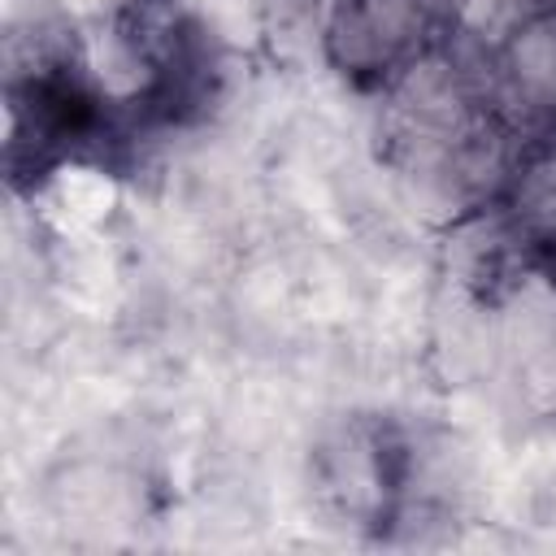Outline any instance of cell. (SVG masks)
<instances>
[{
  "label": "cell",
  "instance_id": "8992f818",
  "mask_svg": "<svg viewBox=\"0 0 556 556\" xmlns=\"http://www.w3.org/2000/svg\"><path fill=\"white\" fill-rule=\"evenodd\" d=\"M556 0H465L456 22L443 35L456 39L460 48L478 52V56H495L526 22H534Z\"/></svg>",
  "mask_w": 556,
  "mask_h": 556
},
{
  "label": "cell",
  "instance_id": "6da1fadb",
  "mask_svg": "<svg viewBox=\"0 0 556 556\" xmlns=\"http://www.w3.org/2000/svg\"><path fill=\"white\" fill-rule=\"evenodd\" d=\"M378 156L408 200L443 226L504 200L539 135H526L486 91V56L439 39L378 91Z\"/></svg>",
  "mask_w": 556,
  "mask_h": 556
},
{
  "label": "cell",
  "instance_id": "52a82bcc",
  "mask_svg": "<svg viewBox=\"0 0 556 556\" xmlns=\"http://www.w3.org/2000/svg\"><path fill=\"white\" fill-rule=\"evenodd\" d=\"M460 4H465V0H421V9H426V13H430V17L439 22V26H443V30H447V26L456 22Z\"/></svg>",
  "mask_w": 556,
  "mask_h": 556
},
{
  "label": "cell",
  "instance_id": "5b68a950",
  "mask_svg": "<svg viewBox=\"0 0 556 556\" xmlns=\"http://www.w3.org/2000/svg\"><path fill=\"white\" fill-rule=\"evenodd\" d=\"M500 204L543 256L556 248V126L526 148Z\"/></svg>",
  "mask_w": 556,
  "mask_h": 556
},
{
  "label": "cell",
  "instance_id": "7a4b0ae2",
  "mask_svg": "<svg viewBox=\"0 0 556 556\" xmlns=\"http://www.w3.org/2000/svg\"><path fill=\"white\" fill-rule=\"evenodd\" d=\"M439 39L443 26L421 0H321L317 43L348 87L382 91Z\"/></svg>",
  "mask_w": 556,
  "mask_h": 556
},
{
  "label": "cell",
  "instance_id": "3957f363",
  "mask_svg": "<svg viewBox=\"0 0 556 556\" xmlns=\"http://www.w3.org/2000/svg\"><path fill=\"white\" fill-rule=\"evenodd\" d=\"M443 274L469 308L500 313L543 274V252L521 235V226L495 200L486 208H473L447 222Z\"/></svg>",
  "mask_w": 556,
  "mask_h": 556
},
{
  "label": "cell",
  "instance_id": "ba28073f",
  "mask_svg": "<svg viewBox=\"0 0 556 556\" xmlns=\"http://www.w3.org/2000/svg\"><path fill=\"white\" fill-rule=\"evenodd\" d=\"M543 278H547V287L556 291V248H552V252L543 256Z\"/></svg>",
  "mask_w": 556,
  "mask_h": 556
},
{
  "label": "cell",
  "instance_id": "277c9868",
  "mask_svg": "<svg viewBox=\"0 0 556 556\" xmlns=\"http://www.w3.org/2000/svg\"><path fill=\"white\" fill-rule=\"evenodd\" d=\"M486 91L526 135L556 126V4L486 56Z\"/></svg>",
  "mask_w": 556,
  "mask_h": 556
}]
</instances>
